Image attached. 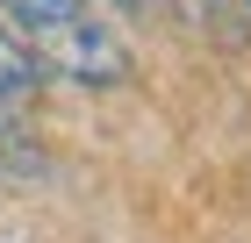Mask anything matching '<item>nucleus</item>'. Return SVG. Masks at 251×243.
<instances>
[{"mask_svg":"<svg viewBox=\"0 0 251 243\" xmlns=\"http://www.w3.org/2000/svg\"><path fill=\"white\" fill-rule=\"evenodd\" d=\"M29 50H43V65L79 86H122L129 79V50H122L100 22H58V29H43L29 36Z\"/></svg>","mask_w":251,"mask_h":243,"instance_id":"f257e3e1","label":"nucleus"},{"mask_svg":"<svg viewBox=\"0 0 251 243\" xmlns=\"http://www.w3.org/2000/svg\"><path fill=\"white\" fill-rule=\"evenodd\" d=\"M244 7H251V0H244Z\"/></svg>","mask_w":251,"mask_h":243,"instance_id":"39448f33","label":"nucleus"},{"mask_svg":"<svg viewBox=\"0 0 251 243\" xmlns=\"http://www.w3.org/2000/svg\"><path fill=\"white\" fill-rule=\"evenodd\" d=\"M0 122H7V100H0Z\"/></svg>","mask_w":251,"mask_h":243,"instance_id":"20e7f679","label":"nucleus"},{"mask_svg":"<svg viewBox=\"0 0 251 243\" xmlns=\"http://www.w3.org/2000/svg\"><path fill=\"white\" fill-rule=\"evenodd\" d=\"M0 7H7V22H15L22 36H43V29H58V22H79L86 0H0Z\"/></svg>","mask_w":251,"mask_h":243,"instance_id":"7ed1b4c3","label":"nucleus"},{"mask_svg":"<svg viewBox=\"0 0 251 243\" xmlns=\"http://www.w3.org/2000/svg\"><path fill=\"white\" fill-rule=\"evenodd\" d=\"M36 79H43V57L29 50V36H7L0 29V100H22Z\"/></svg>","mask_w":251,"mask_h":243,"instance_id":"f03ea898","label":"nucleus"}]
</instances>
